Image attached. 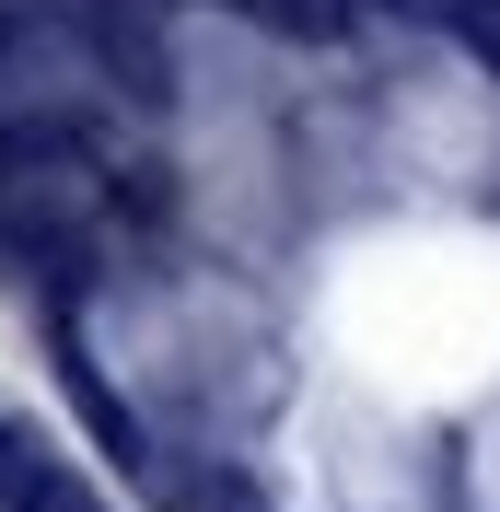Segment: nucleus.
<instances>
[{"label":"nucleus","mask_w":500,"mask_h":512,"mask_svg":"<svg viewBox=\"0 0 500 512\" xmlns=\"http://www.w3.org/2000/svg\"><path fill=\"white\" fill-rule=\"evenodd\" d=\"M175 512H268L245 478H175Z\"/></svg>","instance_id":"1"}]
</instances>
